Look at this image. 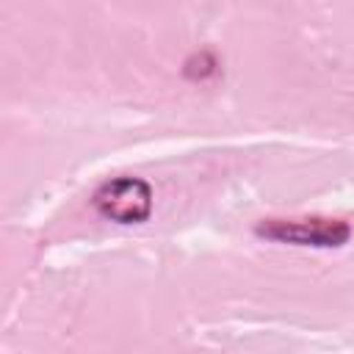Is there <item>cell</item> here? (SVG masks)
Masks as SVG:
<instances>
[{
  "instance_id": "cell-2",
  "label": "cell",
  "mask_w": 354,
  "mask_h": 354,
  "mask_svg": "<svg viewBox=\"0 0 354 354\" xmlns=\"http://www.w3.org/2000/svg\"><path fill=\"white\" fill-rule=\"evenodd\" d=\"M94 210L116 224H141L152 213V188L141 177L119 174L105 180L94 196H91Z\"/></svg>"
},
{
  "instance_id": "cell-1",
  "label": "cell",
  "mask_w": 354,
  "mask_h": 354,
  "mask_svg": "<svg viewBox=\"0 0 354 354\" xmlns=\"http://www.w3.org/2000/svg\"><path fill=\"white\" fill-rule=\"evenodd\" d=\"M254 232L274 243L313 246V249H340L351 238V224L343 218H263Z\"/></svg>"
}]
</instances>
